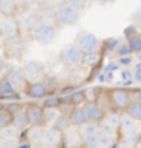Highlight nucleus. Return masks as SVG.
<instances>
[{
    "label": "nucleus",
    "mask_w": 141,
    "mask_h": 148,
    "mask_svg": "<svg viewBox=\"0 0 141 148\" xmlns=\"http://www.w3.org/2000/svg\"><path fill=\"white\" fill-rule=\"evenodd\" d=\"M33 37L40 44H49L57 36V26L49 21H41L33 30Z\"/></svg>",
    "instance_id": "1"
},
{
    "label": "nucleus",
    "mask_w": 141,
    "mask_h": 148,
    "mask_svg": "<svg viewBox=\"0 0 141 148\" xmlns=\"http://www.w3.org/2000/svg\"><path fill=\"white\" fill-rule=\"evenodd\" d=\"M78 18V11L71 4H60L55 10V19L62 26H71L74 23H77Z\"/></svg>",
    "instance_id": "2"
},
{
    "label": "nucleus",
    "mask_w": 141,
    "mask_h": 148,
    "mask_svg": "<svg viewBox=\"0 0 141 148\" xmlns=\"http://www.w3.org/2000/svg\"><path fill=\"white\" fill-rule=\"evenodd\" d=\"M77 47L81 49V52L86 55V53H94L97 52L100 45L99 38L89 32H81L77 36Z\"/></svg>",
    "instance_id": "3"
},
{
    "label": "nucleus",
    "mask_w": 141,
    "mask_h": 148,
    "mask_svg": "<svg viewBox=\"0 0 141 148\" xmlns=\"http://www.w3.org/2000/svg\"><path fill=\"white\" fill-rule=\"evenodd\" d=\"M111 106L115 110H126L127 106L130 104V95L129 90L123 89V88H114L110 90L108 93Z\"/></svg>",
    "instance_id": "4"
},
{
    "label": "nucleus",
    "mask_w": 141,
    "mask_h": 148,
    "mask_svg": "<svg viewBox=\"0 0 141 148\" xmlns=\"http://www.w3.org/2000/svg\"><path fill=\"white\" fill-rule=\"evenodd\" d=\"M82 58H84V53L81 52L75 44H68L63 48L62 51V59L63 62L70 66V67H75V66H79L82 63Z\"/></svg>",
    "instance_id": "5"
},
{
    "label": "nucleus",
    "mask_w": 141,
    "mask_h": 148,
    "mask_svg": "<svg viewBox=\"0 0 141 148\" xmlns=\"http://www.w3.org/2000/svg\"><path fill=\"white\" fill-rule=\"evenodd\" d=\"M25 115H26L27 125L30 126H41L44 119H42V107L38 104H27L25 107Z\"/></svg>",
    "instance_id": "6"
},
{
    "label": "nucleus",
    "mask_w": 141,
    "mask_h": 148,
    "mask_svg": "<svg viewBox=\"0 0 141 148\" xmlns=\"http://www.w3.org/2000/svg\"><path fill=\"white\" fill-rule=\"evenodd\" d=\"M0 34L7 41H14L16 37L19 36V23L15 19H11V18L5 19L0 26Z\"/></svg>",
    "instance_id": "7"
},
{
    "label": "nucleus",
    "mask_w": 141,
    "mask_h": 148,
    "mask_svg": "<svg viewBox=\"0 0 141 148\" xmlns=\"http://www.w3.org/2000/svg\"><path fill=\"white\" fill-rule=\"evenodd\" d=\"M5 78L10 81L11 85H12L15 89H18V88H25V86H26V82H27L26 77H25V74H23V70H22L21 67H16V66L8 69Z\"/></svg>",
    "instance_id": "8"
},
{
    "label": "nucleus",
    "mask_w": 141,
    "mask_h": 148,
    "mask_svg": "<svg viewBox=\"0 0 141 148\" xmlns=\"http://www.w3.org/2000/svg\"><path fill=\"white\" fill-rule=\"evenodd\" d=\"M84 112L86 116V121L88 122H94L97 123L99 121L103 119L104 116V110L101 108V106H99L97 103H86L84 104Z\"/></svg>",
    "instance_id": "9"
},
{
    "label": "nucleus",
    "mask_w": 141,
    "mask_h": 148,
    "mask_svg": "<svg viewBox=\"0 0 141 148\" xmlns=\"http://www.w3.org/2000/svg\"><path fill=\"white\" fill-rule=\"evenodd\" d=\"M59 143H60V132L56 130L55 127L47 129L45 132L42 133V140H41L42 145H45L48 148H55Z\"/></svg>",
    "instance_id": "10"
},
{
    "label": "nucleus",
    "mask_w": 141,
    "mask_h": 148,
    "mask_svg": "<svg viewBox=\"0 0 141 148\" xmlns=\"http://www.w3.org/2000/svg\"><path fill=\"white\" fill-rule=\"evenodd\" d=\"M41 22V14L37 10H27L22 16V23L26 29H34Z\"/></svg>",
    "instance_id": "11"
},
{
    "label": "nucleus",
    "mask_w": 141,
    "mask_h": 148,
    "mask_svg": "<svg viewBox=\"0 0 141 148\" xmlns=\"http://www.w3.org/2000/svg\"><path fill=\"white\" fill-rule=\"evenodd\" d=\"M22 70L26 79H30L33 82H36V79L42 74V66L38 62H27Z\"/></svg>",
    "instance_id": "12"
},
{
    "label": "nucleus",
    "mask_w": 141,
    "mask_h": 148,
    "mask_svg": "<svg viewBox=\"0 0 141 148\" xmlns=\"http://www.w3.org/2000/svg\"><path fill=\"white\" fill-rule=\"evenodd\" d=\"M127 36V44H129V49L131 52H141V33L133 30V27L126 29V34Z\"/></svg>",
    "instance_id": "13"
},
{
    "label": "nucleus",
    "mask_w": 141,
    "mask_h": 148,
    "mask_svg": "<svg viewBox=\"0 0 141 148\" xmlns=\"http://www.w3.org/2000/svg\"><path fill=\"white\" fill-rule=\"evenodd\" d=\"M26 93H27V96H30L33 99H41V97H44V96L47 95V88L40 81L30 82L26 86Z\"/></svg>",
    "instance_id": "14"
},
{
    "label": "nucleus",
    "mask_w": 141,
    "mask_h": 148,
    "mask_svg": "<svg viewBox=\"0 0 141 148\" xmlns=\"http://www.w3.org/2000/svg\"><path fill=\"white\" fill-rule=\"evenodd\" d=\"M68 122L71 126H81L84 125L86 121V116H85L84 108L82 107H74L71 112H70V116H68Z\"/></svg>",
    "instance_id": "15"
},
{
    "label": "nucleus",
    "mask_w": 141,
    "mask_h": 148,
    "mask_svg": "<svg viewBox=\"0 0 141 148\" xmlns=\"http://www.w3.org/2000/svg\"><path fill=\"white\" fill-rule=\"evenodd\" d=\"M42 133H44V130L41 129V126H29L26 130V137L29 140V143L34 144V145L41 144Z\"/></svg>",
    "instance_id": "16"
},
{
    "label": "nucleus",
    "mask_w": 141,
    "mask_h": 148,
    "mask_svg": "<svg viewBox=\"0 0 141 148\" xmlns=\"http://www.w3.org/2000/svg\"><path fill=\"white\" fill-rule=\"evenodd\" d=\"M16 12V3L11 1V0H0V15L5 16V18H11L14 16Z\"/></svg>",
    "instance_id": "17"
},
{
    "label": "nucleus",
    "mask_w": 141,
    "mask_h": 148,
    "mask_svg": "<svg viewBox=\"0 0 141 148\" xmlns=\"http://www.w3.org/2000/svg\"><path fill=\"white\" fill-rule=\"evenodd\" d=\"M97 123L94 122H85L84 125H81V129H79V134L84 138H89L93 137L97 134Z\"/></svg>",
    "instance_id": "18"
},
{
    "label": "nucleus",
    "mask_w": 141,
    "mask_h": 148,
    "mask_svg": "<svg viewBox=\"0 0 141 148\" xmlns=\"http://www.w3.org/2000/svg\"><path fill=\"white\" fill-rule=\"evenodd\" d=\"M60 118V110L59 108H42V119L47 123L53 125Z\"/></svg>",
    "instance_id": "19"
},
{
    "label": "nucleus",
    "mask_w": 141,
    "mask_h": 148,
    "mask_svg": "<svg viewBox=\"0 0 141 148\" xmlns=\"http://www.w3.org/2000/svg\"><path fill=\"white\" fill-rule=\"evenodd\" d=\"M119 127L123 133H130L131 130H134V127H136V121H134L133 118H130L127 114H123V115H120Z\"/></svg>",
    "instance_id": "20"
},
{
    "label": "nucleus",
    "mask_w": 141,
    "mask_h": 148,
    "mask_svg": "<svg viewBox=\"0 0 141 148\" xmlns=\"http://www.w3.org/2000/svg\"><path fill=\"white\" fill-rule=\"evenodd\" d=\"M11 125H12V126H15L16 129H18V130H21V129H25V127L27 126L26 115H25V112H23V110H19L18 112H15V114H12Z\"/></svg>",
    "instance_id": "21"
},
{
    "label": "nucleus",
    "mask_w": 141,
    "mask_h": 148,
    "mask_svg": "<svg viewBox=\"0 0 141 148\" xmlns=\"http://www.w3.org/2000/svg\"><path fill=\"white\" fill-rule=\"evenodd\" d=\"M126 114L134 121H141V101H130L126 108Z\"/></svg>",
    "instance_id": "22"
},
{
    "label": "nucleus",
    "mask_w": 141,
    "mask_h": 148,
    "mask_svg": "<svg viewBox=\"0 0 141 148\" xmlns=\"http://www.w3.org/2000/svg\"><path fill=\"white\" fill-rule=\"evenodd\" d=\"M16 93V89L11 85V82L8 79L5 78H0V96L3 97H8L11 95H15Z\"/></svg>",
    "instance_id": "23"
},
{
    "label": "nucleus",
    "mask_w": 141,
    "mask_h": 148,
    "mask_svg": "<svg viewBox=\"0 0 141 148\" xmlns=\"http://www.w3.org/2000/svg\"><path fill=\"white\" fill-rule=\"evenodd\" d=\"M18 134H19V130L12 125H8V126H5L4 129L0 130V137L4 138L5 141L7 140H15L18 137Z\"/></svg>",
    "instance_id": "24"
},
{
    "label": "nucleus",
    "mask_w": 141,
    "mask_h": 148,
    "mask_svg": "<svg viewBox=\"0 0 141 148\" xmlns=\"http://www.w3.org/2000/svg\"><path fill=\"white\" fill-rule=\"evenodd\" d=\"M97 130L100 132V134H105V136H114L116 129L111 126L105 118H103L101 121L97 122Z\"/></svg>",
    "instance_id": "25"
},
{
    "label": "nucleus",
    "mask_w": 141,
    "mask_h": 148,
    "mask_svg": "<svg viewBox=\"0 0 141 148\" xmlns=\"http://www.w3.org/2000/svg\"><path fill=\"white\" fill-rule=\"evenodd\" d=\"M60 97L59 96H47L45 100H44V104H42V108H57L60 106Z\"/></svg>",
    "instance_id": "26"
},
{
    "label": "nucleus",
    "mask_w": 141,
    "mask_h": 148,
    "mask_svg": "<svg viewBox=\"0 0 141 148\" xmlns=\"http://www.w3.org/2000/svg\"><path fill=\"white\" fill-rule=\"evenodd\" d=\"M11 119H12V114H10L5 108L0 110V130L11 125Z\"/></svg>",
    "instance_id": "27"
},
{
    "label": "nucleus",
    "mask_w": 141,
    "mask_h": 148,
    "mask_svg": "<svg viewBox=\"0 0 141 148\" xmlns=\"http://www.w3.org/2000/svg\"><path fill=\"white\" fill-rule=\"evenodd\" d=\"M100 62V55L99 52H94V53H86L84 55L82 58V63L85 64H89V66H94Z\"/></svg>",
    "instance_id": "28"
},
{
    "label": "nucleus",
    "mask_w": 141,
    "mask_h": 148,
    "mask_svg": "<svg viewBox=\"0 0 141 148\" xmlns=\"http://www.w3.org/2000/svg\"><path fill=\"white\" fill-rule=\"evenodd\" d=\"M70 100H71V104L75 107H81V104H84L85 99L84 92H74L73 95L70 96Z\"/></svg>",
    "instance_id": "29"
},
{
    "label": "nucleus",
    "mask_w": 141,
    "mask_h": 148,
    "mask_svg": "<svg viewBox=\"0 0 141 148\" xmlns=\"http://www.w3.org/2000/svg\"><path fill=\"white\" fill-rule=\"evenodd\" d=\"M99 144L101 148H111L114 144V136H105V134H97Z\"/></svg>",
    "instance_id": "30"
},
{
    "label": "nucleus",
    "mask_w": 141,
    "mask_h": 148,
    "mask_svg": "<svg viewBox=\"0 0 141 148\" xmlns=\"http://www.w3.org/2000/svg\"><path fill=\"white\" fill-rule=\"evenodd\" d=\"M105 119L108 121V123H110L112 127H119V119H120V115L116 112V111H112V112H108L107 114V116H105Z\"/></svg>",
    "instance_id": "31"
},
{
    "label": "nucleus",
    "mask_w": 141,
    "mask_h": 148,
    "mask_svg": "<svg viewBox=\"0 0 141 148\" xmlns=\"http://www.w3.org/2000/svg\"><path fill=\"white\" fill-rule=\"evenodd\" d=\"M86 145L88 148H101L99 144V138H97V134L93 136V137H89L86 138Z\"/></svg>",
    "instance_id": "32"
},
{
    "label": "nucleus",
    "mask_w": 141,
    "mask_h": 148,
    "mask_svg": "<svg viewBox=\"0 0 141 148\" xmlns=\"http://www.w3.org/2000/svg\"><path fill=\"white\" fill-rule=\"evenodd\" d=\"M133 21H134V23H136L137 27H141V8L134 12V15H133Z\"/></svg>",
    "instance_id": "33"
},
{
    "label": "nucleus",
    "mask_w": 141,
    "mask_h": 148,
    "mask_svg": "<svg viewBox=\"0 0 141 148\" xmlns=\"http://www.w3.org/2000/svg\"><path fill=\"white\" fill-rule=\"evenodd\" d=\"M67 143L68 145H75V144L79 143V137H77L75 134H70L67 137Z\"/></svg>",
    "instance_id": "34"
},
{
    "label": "nucleus",
    "mask_w": 141,
    "mask_h": 148,
    "mask_svg": "<svg viewBox=\"0 0 141 148\" xmlns=\"http://www.w3.org/2000/svg\"><path fill=\"white\" fill-rule=\"evenodd\" d=\"M136 78L141 82V64H138L137 69H136Z\"/></svg>",
    "instance_id": "35"
},
{
    "label": "nucleus",
    "mask_w": 141,
    "mask_h": 148,
    "mask_svg": "<svg viewBox=\"0 0 141 148\" xmlns=\"http://www.w3.org/2000/svg\"><path fill=\"white\" fill-rule=\"evenodd\" d=\"M118 148H133V147H131L129 143H126V141H122V143L119 144V147H118Z\"/></svg>",
    "instance_id": "36"
},
{
    "label": "nucleus",
    "mask_w": 141,
    "mask_h": 148,
    "mask_svg": "<svg viewBox=\"0 0 141 148\" xmlns=\"http://www.w3.org/2000/svg\"><path fill=\"white\" fill-rule=\"evenodd\" d=\"M133 148H141V140H138V141L133 145Z\"/></svg>",
    "instance_id": "37"
},
{
    "label": "nucleus",
    "mask_w": 141,
    "mask_h": 148,
    "mask_svg": "<svg viewBox=\"0 0 141 148\" xmlns=\"http://www.w3.org/2000/svg\"><path fill=\"white\" fill-rule=\"evenodd\" d=\"M36 148H48V147H45V145H42V144H38V145H36Z\"/></svg>",
    "instance_id": "38"
},
{
    "label": "nucleus",
    "mask_w": 141,
    "mask_h": 148,
    "mask_svg": "<svg viewBox=\"0 0 141 148\" xmlns=\"http://www.w3.org/2000/svg\"><path fill=\"white\" fill-rule=\"evenodd\" d=\"M4 108V106H3V103H0V110H3Z\"/></svg>",
    "instance_id": "39"
}]
</instances>
